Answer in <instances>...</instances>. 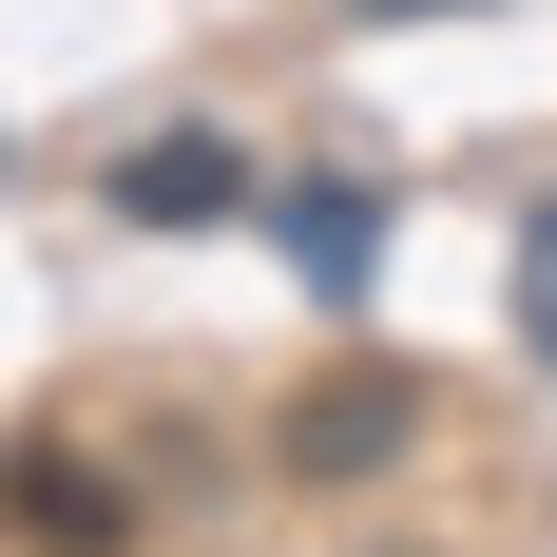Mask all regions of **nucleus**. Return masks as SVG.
Segmentation results:
<instances>
[{
	"label": "nucleus",
	"instance_id": "f257e3e1",
	"mask_svg": "<svg viewBox=\"0 0 557 557\" xmlns=\"http://www.w3.org/2000/svg\"><path fill=\"white\" fill-rule=\"evenodd\" d=\"M423 423H443V385H423V366H385V346H346V366H308V385H288L270 461H288V481H385Z\"/></svg>",
	"mask_w": 557,
	"mask_h": 557
},
{
	"label": "nucleus",
	"instance_id": "f03ea898",
	"mask_svg": "<svg viewBox=\"0 0 557 557\" xmlns=\"http://www.w3.org/2000/svg\"><path fill=\"white\" fill-rule=\"evenodd\" d=\"M115 193H135V212H231V154L193 135V154H154V173H115Z\"/></svg>",
	"mask_w": 557,
	"mask_h": 557
},
{
	"label": "nucleus",
	"instance_id": "7ed1b4c3",
	"mask_svg": "<svg viewBox=\"0 0 557 557\" xmlns=\"http://www.w3.org/2000/svg\"><path fill=\"white\" fill-rule=\"evenodd\" d=\"M20 519H39V539H97V519H115V481H77V461H20Z\"/></svg>",
	"mask_w": 557,
	"mask_h": 557
},
{
	"label": "nucleus",
	"instance_id": "20e7f679",
	"mask_svg": "<svg viewBox=\"0 0 557 557\" xmlns=\"http://www.w3.org/2000/svg\"><path fill=\"white\" fill-rule=\"evenodd\" d=\"M519 346H539V366H557V193H539V212H519Z\"/></svg>",
	"mask_w": 557,
	"mask_h": 557
}]
</instances>
